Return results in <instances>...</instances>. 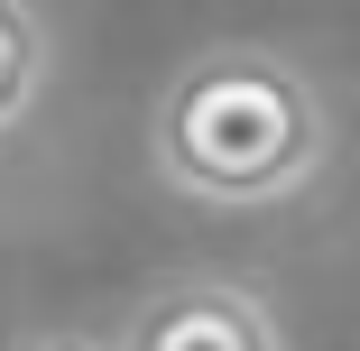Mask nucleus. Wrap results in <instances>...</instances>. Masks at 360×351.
<instances>
[{"label": "nucleus", "instance_id": "nucleus-1", "mask_svg": "<svg viewBox=\"0 0 360 351\" xmlns=\"http://www.w3.org/2000/svg\"><path fill=\"white\" fill-rule=\"evenodd\" d=\"M148 148H158V176L176 194H203V203L240 213V203H277V194L314 185V167L333 158V111L296 56L203 46L158 93Z\"/></svg>", "mask_w": 360, "mask_h": 351}, {"label": "nucleus", "instance_id": "nucleus-2", "mask_svg": "<svg viewBox=\"0 0 360 351\" xmlns=\"http://www.w3.org/2000/svg\"><path fill=\"white\" fill-rule=\"evenodd\" d=\"M120 351H286V333L231 277H176V287L129 305Z\"/></svg>", "mask_w": 360, "mask_h": 351}, {"label": "nucleus", "instance_id": "nucleus-3", "mask_svg": "<svg viewBox=\"0 0 360 351\" xmlns=\"http://www.w3.org/2000/svg\"><path fill=\"white\" fill-rule=\"evenodd\" d=\"M46 75H56V37L37 19V0H0V129H19L37 111Z\"/></svg>", "mask_w": 360, "mask_h": 351}, {"label": "nucleus", "instance_id": "nucleus-4", "mask_svg": "<svg viewBox=\"0 0 360 351\" xmlns=\"http://www.w3.org/2000/svg\"><path fill=\"white\" fill-rule=\"evenodd\" d=\"M28 351H120V342H102V333H46V342H28Z\"/></svg>", "mask_w": 360, "mask_h": 351}]
</instances>
